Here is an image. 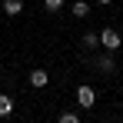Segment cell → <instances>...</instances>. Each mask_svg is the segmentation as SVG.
Wrapping results in <instances>:
<instances>
[{
  "mask_svg": "<svg viewBox=\"0 0 123 123\" xmlns=\"http://www.w3.org/2000/svg\"><path fill=\"white\" fill-rule=\"evenodd\" d=\"M43 7H47L50 13H57V10H60V7H63V0H43Z\"/></svg>",
  "mask_w": 123,
  "mask_h": 123,
  "instance_id": "52a82bcc",
  "label": "cell"
},
{
  "mask_svg": "<svg viewBox=\"0 0 123 123\" xmlns=\"http://www.w3.org/2000/svg\"><path fill=\"white\" fill-rule=\"evenodd\" d=\"M3 10H7V17H17L23 10V0H3Z\"/></svg>",
  "mask_w": 123,
  "mask_h": 123,
  "instance_id": "3957f363",
  "label": "cell"
},
{
  "mask_svg": "<svg viewBox=\"0 0 123 123\" xmlns=\"http://www.w3.org/2000/svg\"><path fill=\"white\" fill-rule=\"evenodd\" d=\"M77 120H80L77 113H60V123H77Z\"/></svg>",
  "mask_w": 123,
  "mask_h": 123,
  "instance_id": "30bf717a",
  "label": "cell"
},
{
  "mask_svg": "<svg viewBox=\"0 0 123 123\" xmlns=\"http://www.w3.org/2000/svg\"><path fill=\"white\" fill-rule=\"evenodd\" d=\"M47 80H50V77H47L43 70H33V73H30V83H33V86H47Z\"/></svg>",
  "mask_w": 123,
  "mask_h": 123,
  "instance_id": "277c9868",
  "label": "cell"
},
{
  "mask_svg": "<svg viewBox=\"0 0 123 123\" xmlns=\"http://www.w3.org/2000/svg\"><path fill=\"white\" fill-rule=\"evenodd\" d=\"M10 110H13V100H10V97H3V93H0V117H7V113H10Z\"/></svg>",
  "mask_w": 123,
  "mask_h": 123,
  "instance_id": "5b68a950",
  "label": "cell"
},
{
  "mask_svg": "<svg viewBox=\"0 0 123 123\" xmlns=\"http://www.w3.org/2000/svg\"><path fill=\"white\" fill-rule=\"evenodd\" d=\"M97 43H100V33H86L83 37V47H97Z\"/></svg>",
  "mask_w": 123,
  "mask_h": 123,
  "instance_id": "ba28073f",
  "label": "cell"
},
{
  "mask_svg": "<svg viewBox=\"0 0 123 123\" xmlns=\"http://www.w3.org/2000/svg\"><path fill=\"white\" fill-rule=\"evenodd\" d=\"M77 103H80V106H86V110H90V106H93V103H97V93H93V90H90V86H77Z\"/></svg>",
  "mask_w": 123,
  "mask_h": 123,
  "instance_id": "7a4b0ae2",
  "label": "cell"
},
{
  "mask_svg": "<svg viewBox=\"0 0 123 123\" xmlns=\"http://www.w3.org/2000/svg\"><path fill=\"white\" fill-rule=\"evenodd\" d=\"M100 3H113V0H100Z\"/></svg>",
  "mask_w": 123,
  "mask_h": 123,
  "instance_id": "8fae6325",
  "label": "cell"
},
{
  "mask_svg": "<svg viewBox=\"0 0 123 123\" xmlns=\"http://www.w3.org/2000/svg\"><path fill=\"white\" fill-rule=\"evenodd\" d=\"M100 43H103V47H106V50H110V53H113V50L120 47V33L106 27V30H100Z\"/></svg>",
  "mask_w": 123,
  "mask_h": 123,
  "instance_id": "6da1fadb",
  "label": "cell"
},
{
  "mask_svg": "<svg viewBox=\"0 0 123 123\" xmlns=\"http://www.w3.org/2000/svg\"><path fill=\"white\" fill-rule=\"evenodd\" d=\"M97 67H100V70H106V73H110V70H113V60H110V57H100V60H97Z\"/></svg>",
  "mask_w": 123,
  "mask_h": 123,
  "instance_id": "9c48e42d",
  "label": "cell"
},
{
  "mask_svg": "<svg viewBox=\"0 0 123 123\" xmlns=\"http://www.w3.org/2000/svg\"><path fill=\"white\" fill-rule=\"evenodd\" d=\"M86 13H90V7H86L83 0H77V3H73V17H86Z\"/></svg>",
  "mask_w": 123,
  "mask_h": 123,
  "instance_id": "8992f818",
  "label": "cell"
}]
</instances>
